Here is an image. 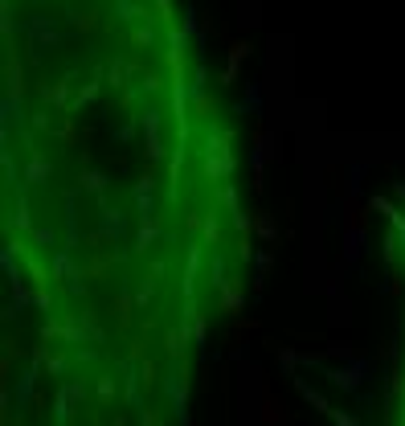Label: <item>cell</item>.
Segmentation results:
<instances>
[{
	"instance_id": "obj_1",
	"label": "cell",
	"mask_w": 405,
	"mask_h": 426,
	"mask_svg": "<svg viewBox=\"0 0 405 426\" xmlns=\"http://www.w3.org/2000/svg\"><path fill=\"white\" fill-rule=\"evenodd\" d=\"M389 426H405V348H401V369H397V393L389 406Z\"/></svg>"
}]
</instances>
